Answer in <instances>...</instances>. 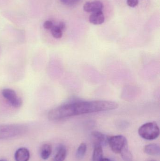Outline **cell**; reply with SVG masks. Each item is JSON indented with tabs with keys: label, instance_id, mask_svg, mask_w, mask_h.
<instances>
[{
	"label": "cell",
	"instance_id": "cell-1",
	"mask_svg": "<svg viewBox=\"0 0 160 161\" xmlns=\"http://www.w3.org/2000/svg\"><path fill=\"white\" fill-rule=\"evenodd\" d=\"M118 107L116 102L108 100L66 103L49 111L48 117L51 121H57L76 115L112 110Z\"/></svg>",
	"mask_w": 160,
	"mask_h": 161
},
{
	"label": "cell",
	"instance_id": "cell-2",
	"mask_svg": "<svg viewBox=\"0 0 160 161\" xmlns=\"http://www.w3.org/2000/svg\"><path fill=\"white\" fill-rule=\"evenodd\" d=\"M26 131V127L22 125H0V140L10 139L20 136Z\"/></svg>",
	"mask_w": 160,
	"mask_h": 161
},
{
	"label": "cell",
	"instance_id": "cell-3",
	"mask_svg": "<svg viewBox=\"0 0 160 161\" xmlns=\"http://www.w3.org/2000/svg\"><path fill=\"white\" fill-rule=\"evenodd\" d=\"M138 133L143 139L152 141L157 139L159 136L160 129L157 123L149 122L140 127Z\"/></svg>",
	"mask_w": 160,
	"mask_h": 161
},
{
	"label": "cell",
	"instance_id": "cell-4",
	"mask_svg": "<svg viewBox=\"0 0 160 161\" xmlns=\"http://www.w3.org/2000/svg\"><path fill=\"white\" fill-rule=\"evenodd\" d=\"M108 142L112 151L116 154H120L123 148L128 145L127 140L123 135L108 137Z\"/></svg>",
	"mask_w": 160,
	"mask_h": 161
},
{
	"label": "cell",
	"instance_id": "cell-5",
	"mask_svg": "<svg viewBox=\"0 0 160 161\" xmlns=\"http://www.w3.org/2000/svg\"><path fill=\"white\" fill-rule=\"evenodd\" d=\"M2 95L9 103L15 108H19L22 105V100L18 96L16 92L10 89H4L2 91Z\"/></svg>",
	"mask_w": 160,
	"mask_h": 161
},
{
	"label": "cell",
	"instance_id": "cell-6",
	"mask_svg": "<svg viewBox=\"0 0 160 161\" xmlns=\"http://www.w3.org/2000/svg\"><path fill=\"white\" fill-rule=\"evenodd\" d=\"M103 5L102 3L99 1H92L86 2L84 5V10L88 13H95L102 11Z\"/></svg>",
	"mask_w": 160,
	"mask_h": 161
},
{
	"label": "cell",
	"instance_id": "cell-7",
	"mask_svg": "<svg viewBox=\"0 0 160 161\" xmlns=\"http://www.w3.org/2000/svg\"><path fill=\"white\" fill-rule=\"evenodd\" d=\"M30 155L28 149L25 147H21L15 152V159L16 161H28Z\"/></svg>",
	"mask_w": 160,
	"mask_h": 161
},
{
	"label": "cell",
	"instance_id": "cell-8",
	"mask_svg": "<svg viewBox=\"0 0 160 161\" xmlns=\"http://www.w3.org/2000/svg\"><path fill=\"white\" fill-rule=\"evenodd\" d=\"M89 22L92 24L98 25L102 24L105 21V17L102 11L93 13L89 17Z\"/></svg>",
	"mask_w": 160,
	"mask_h": 161
},
{
	"label": "cell",
	"instance_id": "cell-9",
	"mask_svg": "<svg viewBox=\"0 0 160 161\" xmlns=\"http://www.w3.org/2000/svg\"><path fill=\"white\" fill-rule=\"evenodd\" d=\"M91 136L94 145H100L102 146V144L105 142V141H108V137L99 131H93L91 133Z\"/></svg>",
	"mask_w": 160,
	"mask_h": 161
},
{
	"label": "cell",
	"instance_id": "cell-10",
	"mask_svg": "<svg viewBox=\"0 0 160 161\" xmlns=\"http://www.w3.org/2000/svg\"><path fill=\"white\" fill-rule=\"evenodd\" d=\"M144 151L146 154L151 156L159 155L160 147L157 144H150L147 145L144 148Z\"/></svg>",
	"mask_w": 160,
	"mask_h": 161
},
{
	"label": "cell",
	"instance_id": "cell-11",
	"mask_svg": "<svg viewBox=\"0 0 160 161\" xmlns=\"http://www.w3.org/2000/svg\"><path fill=\"white\" fill-rule=\"evenodd\" d=\"M52 151V148L51 145L45 144L41 147L40 151V156L43 160H47L49 158Z\"/></svg>",
	"mask_w": 160,
	"mask_h": 161
},
{
	"label": "cell",
	"instance_id": "cell-12",
	"mask_svg": "<svg viewBox=\"0 0 160 161\" xmlns=\"http://www.w3.org/2000/svg\"><path fill=\"white\" fill-rule=\"evenodd\" d=\"M93 154V161H100L103 158V150L102 146L100 145H94Z\"/></svg>",
	"mask_w": 160,
	"mask_h": 161
},
{
	"label": "cell",
	"instance_id": "cell-13",
	"mask_svg": "<svg viewBox=\"0 0 160 161\" xmlns=\"http://www.w3.org/2000/svg\"><path fill=\"white\" fill-rule=\"evenodd\" d=\"M67 156V150L64 146H61L58 148L54 161H64Z\"/></svg>",
	"mask_w": 160,
	"mask_h": 161
},
{
	"label": "cell",
	"instance_id": "cell-14",
	"mask_svg": "<svg viewBox=\"0 0 160 161\" xmlns=\"http://www.w3.org/2000/svg\"><path fill=\"white\" fill-rule=\"evenodd\" d=\"M87 149L86 145L84 143H82L79 146L76 152V157L77 159L81 160L85 155Z\"/></svg>",
	"mask_w": 160,
	"mask_h": 161
},
{
	"label": "cell",
	"instance_id": "cell-15",
	"mask_svg": "<svg viewBox=\"0 0 160 161\" xmlns=\"http://www.w3.org/2000/svg\"><path fill=\"white\" fill-rule=\"evenodd\" d=\"M120 155L124 161H133L132 155L131 153L130 150L129 149L128 144L126 145L123 148L120 153Z\"/></svg>",
	"mask_w": 160,
	"mask_h": 161
},
{
	"label": "cell",
	"instance_id": "cell-16",
	"mask_svg": "<svg viewBox=\"0 0 160 161\" xmlns=\"http://www.w3.org/2000/svg\"><path fill=\"white\" fill-rule=\"evenodd\" d=\"M63 32L58 25H54L51 29L52 35L54 38H61L63 36Z\"/></svg>",
	"mask_w": 160,
	"mask_h": 161
},
{
	"label": "cell",
	"instance_id": "cell-17",
	"mask_svg": "<svg viewBox=\"0 0 160 161\" xmlns=\"http://www.w3.org/2000/svg\"><path fill=\"white\" fill-rule=\"evenodd\" d=\"M60 2L63 4L69 6H72L77 4L80 0H60Z\"/></svg>",
	"mask_w": 160,
	"mask_h": 161
},
{
	"label": "cell",
	"instance_id": "cell-18",
	"mask_svg": "<svg viewBox=\"0 0 160 161\" xmlns=\"http://www.w3.org/2000/svg\"><path fill=\"white\" fill-rule=\"evenodd\" d=\"M54 25L52 22L50 20L46 21L43 24V27L47 30H50V29L51 30Z\"/></svg>",
	"mask_w": 160,
	"mask_h": 161
},
{
	"label": "cell",
	"instance_id": "cell-19",
	"mask_svg": "<svg viewBox=\"0 0 160 161\" xmlns=\"http://www.w3.org/2000/svg\"><path fill=\"white\" fill-rule=\"evenodd\" d=\"M138 3L139 0H127V4L130 7H135L138 5Z\"/></svg>",
	"mask_w": 160,
	"mask_h": 161
},
{
	"label": "cell",
	"instance_id": "cell-20",
	"mask_svg": "<svg viewBox=\"0 0 160 161\" xmlns=\"http://www.w3.org/2000/svg\"><path fill=\"white\" fill-rule=\"evenodd\" d=\"M58 25L59 26V28L62 30V31H64L65 30V29L66 25L65 24V23L63 22H61L59 23V24H58Z\"/></svg>",
	"mask_w": 160,
	"mask_h": 161
},
{
	"label": "cell",
	"instance_id": "cell-21",
	"mask_svg": "<svg viewBox=\"0 0 160 161\" xmlns=\"http://www.w3.org/2000/svg\"><path fill=\"white\" fill-rule=\"evenodd\" d=\"M100 161H111L110 159L106 158H102L101 160Z\"/></svg>",
	"mask_w": 160,
	"mask_h": 161
},
{
	"label": "cell",
	"instance_id": "cell-22",
	"mask_svg": "<svg viewBox=\"0 0 160 161\" xmlns=\"http://www.w3.org/2000/svg\"><path fill=\"white\" fill-rule=\"evenodd\" d=\"M0 161H7L5 160H4V159H1V160H0Z\"/></svg>",
	"mask_w": 160,
	"mask_h": 161
},
{
	"label": "cell",
	"instance_id": "cell-23",
	"mask_svg": "<svg viewBox=\"0 0 160 161\" xmlns=\"http://www.w3.org/2000/svg\"><path fill=\"white\" fill-rule=\"evenodd\" d=\"M149 161H157L155 160H150Z\"/></svg>",
	"mask_w": 160,
	"mask_h": 161
}]
</instances>
